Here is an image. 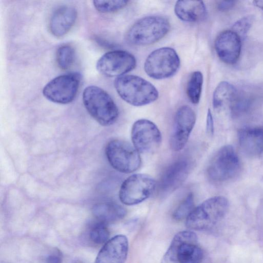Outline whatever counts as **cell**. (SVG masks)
I'll list each match as a JSON object with an SVG mask.
<instances>
[{"mask_svg": "<svg viewBox=\"0 0 263 263\" xmlns=\"http://www.w3.org/2000/svg\"><path fill=\"white\" fill-rule=\"evenodd\" d=\"M114 85L119 96L127 103L141 106L155 101L159 97L156 88L149 81L135 75L117 77Z\"/></svg>", "mask_w": 263, "mask_h": 263, "instance_id": "1", "label": "cell"}, {"mask_svg": "<svg viewBox=\"0 0 263 263\" xmlns=\"http://www.w3.org/2000/svg\"><path fill=\"white\" fill-rule=\"evenodd\" d=\"M82 98L88 113L101 125L109 126L117 120L118 107L110 96L101 88L88 86L84 90Z\"/></svg>", "mask_w": 263, "mask_h": 263, "instance_id": "2", "label": "cell"}, {"mask_svg": "<svg viewBox=\"0 0 263 263\" xmlns=\"http://www.w3.org/2000/svg\"><path fill=\"white\" fill-rule=\"evenodd\" d=\"M170 29V23L166 17L159 15L147 16L132 25L126 32L125 38L130 44L146 46L162 39Z\"/></svg>", "mask_w": 263, "mask_h": 263, "instance_id": "3", "label": "cell"}, {"mask_svg": "<svg viewBox=\"0 0 263 263\" xmlns=\"http://www.w3.org/2000/svg\"><path fill=\"white\" fill-rule=\"evenodd\" d=\"M229 209V202L223 196L206 199L195 208L186 218V226L191 230H208L220 221Z\"/></svg>", "mask_w": 263, "mask_h": 263, "instance_id": "4", "label": "cell"}, {"mask_svg": "<svg viewBox=\"0 0 263 263\" xmlns=\"http://www.w3.org/2000/svg\"><path fill=\"white\" fill-rule=\"evenodd\" d=\"M197 236L191 231L177 233L162 258L161 263H201L203 253Z\"/></svg>", "mask_w": 263, "mask_h": 263, "instance_id": "5", "label": "cell"}, {"mask_svg": "<svg viewBox=\"0 0 263 263\" xmlns=\"http://www.w3.org/2000/svg\"><path fill=\"white\" fill-rule=\"evenodd\" d=\"M240 169V160L235 150L231 145H225L214 155L206 173L211 181L222 182L236 177Z\"/></svg>", "mask_w": 263, "mask_h": 263, "instance_id": "6", "label": "cell"}, {"mask_svg": "<svg viewBox=\"0 0 263 263\" xmlns=\"http://www.w3.org/2000/svg\"><path fill=\"white\" fill-rule=\"evenodd\" d=\"M105 154L111 166L121 173H133L141 165L139 153L126 141L119 139L109 141L106 146Z\"/></svg>", "mask_w": 263, "mask_h": 263, "instance_id": "7", "label": "cell"}, {"mask_svg": "<svg viewBox=\"0 0 263 263\" xmlns=\"http://www.w3.org/2000/svg\"><path fill=\"white\" fill-rule=\"evenodd\" d=\"M180 59L172 48L164 47L152 51L145 60L144 68L151 78L161 80L170 78L178 71Z\"/></svg>", "mask_w": 263, "mask_h": 263, "instance_id": "8", "label": "cell"}, {"mask_svg": "<svg viewBox=\"0 0 263 263\" xmlns=\"http://www.w3.org/2000/svg\"><path fill=\"white\" fill-rule=\"evenodd\" d=\"M81 80L78 72H71L58 76L44 87L43 94L48 100L59 104L72 102L78 92Z\"/></svg>", "mask_w": 263, "mask_h": 263, "instance_id": "9", "label": "cell"}, {"mask_svg": "<svg viewBox=\"0 0 263 263\" xmlns=\"http://www.w3.org/2000/svg\"><path fill=\"white\" fill-rule=\"evenodd\" d=\"M157 185L155 179L145 174H133L122 183L119 193L120 201L124 204L133 205L147 199Z\"/></svg>", "mask_w": 263, "mask_h": 263, "instance_id": "10", "label": "cell"}, {"mask_svg": "<svg viewBox=\"0 0 263 263\" xmlns=\"http://www.w3.org/2000/svg\"><path fill=\"white\" fill-rule=\"evenodd\" d=\"M131 137L133 146L139 153L152 154L160 146L162 136L157 125L147 119H140L133 124Z\"/></svg>", "mask_w": 263, "mask_h": 263, "instance_id": "11", "label": "cell"}, {"mask_svg": "<svg viewBox=\"0 0 263 263\" xmlns=\"http://www.w3.org/2000/svg\"><path fill=\"white\" fill-rule=\"evenodd\" d=\"M135 57L124 50H113L104 54L97 61L96 68L106 77H120L135 68Z\"/></svg>", "mask_w": 263, "mask_h": 263, "instance_id": "12", "label": "cell"}, {"mask_svg": "<svg viewBox=\"0 0 263 263\" xmlns=\"http://www.w3.org/2000/svg\"><path fill=\"white\" fill-rule=\"evenodd\" d=\"M196 122V115L188 105H183L177 110L170 139V145L174 151L181 150L186 145Z\"/></svg>", "mask_w": 263, "mask_h": 263, "instance_id": "13", "label": "cell"}, {"mask_svg": "<svg viewBox=\"0 0 263 263\" xmlns=\"http://www.w3.org/2000/svg\"><path fill=\"white\" fill-rule=\"evenodd\" d=\"M192 167L191 160L182 157L167 166L161 176L159 189L163 194H170L177 189L184 181Z\"/></svg>", "mask_w": 263, "mask_h": 263, "instance_id": "14", "label": "cell"}, {"mask_svg": "<svg viewBox=\"0 0 263 263\" xmlns=\"http://www.w3.org/2000/svg\"><path fill=\"white\" fill-rule=\"evenodd\" d=\"M215 48L219 59L228 64L238 61L241 49V39L232 30H225L217 36Z\"/></svg>", "mask_w": 263, "mask_h": 263, "instance_id": "15", "label": "cell"}, {"mask_svg": "<svg viewBox=\"0 0 263 263\" xmlns=\"http://www.w3.org/2000/svg\"><path fill=\"white\" fill-rule=\"evenodd\" d=\"M127 237L116 235L108 240L100 250L95 263H124L128 253Z\"/></svg>", "mask_w": 263, "mask_h": 263, "instance_id": "16", "label": "cell"}, {"mask_svg": "<svg viewBox=\"0 0 263 263\" xmlns=\"http://www.w3.org/2000/svg\"><path fill=\"white\" fill-rule=\"evenodd\" d=\"M77 17V11L73 6L59 7L52 13L49 23L50 32L55 36L66 34L73 26Z\"/></svg>", "mask_w": 263, "mask_h": 263, "instance_id": "17", "label": "cell"}, {"mask_svg": "<svg viewBox=\"0 0 263 263\" xmlns=\"http://www.w3.org/2000/svg\"><path fill=\"white\" fill-rule=\"evenodd\" d=\"M239 145L250 156H258L263 153V127H246L238 133Z\"/></svg>", "mask_w": 263, "mask_h": 263, "instance_id": "18", "label": "cell"}, {"mask_svg": "<svg viewBox=\"0 0 263 263\" xmlns=\"http://www.w3.org/2000/svg\"><path fill=\"white\" fill-rule=\"evenodd\" d=\"M176 16L186 22H197L205 18L206 7L200 1H178L174 7Z\"/></svg>", "mask_w": 263, "mask_h": 263, "instance_id": "19", "label": "cell"}, {"mask_svg": "<svg viewBox=\"0 0 263 263\" xmlns=\"http://www.w3.org/2000/svg\"><path fill=\"white\" fill-rule=\"evenodd\" d=\"M92 213L97 220L107 224L122 219L126 211L121 205L109 202L96 204L92 209Z\"/></svg>", "mask_w": 263, "mask_h": 263, "instance_id": "20", "label": "cell"}, {"mask_svg": "<svg viewBox=\"0 0 263 263\" xmlns=\"http://www.w3.org/2000/svg\"><path fill=\"white\" fill-rule=\"evenodd\" d=\"M237 97V90L232 84L227 81H221L213 93V107L216 110H220L226 105H233Z\"/></svg>", "mask_w": 263, "mask_h": 263, "instance_id": "21", "label": "cell"}, {"mask_svg": "<svg viewBox=\"0 0 263 263\" xmlns=\"http://www.w3.org/2000/svg\"><path fill=\"white\" fill-rule=\"evenodd\" d=\"M203 82V75L199 71L193 72L188 80L186 86V94L193 104H198L200 101Z\"/></svg>", "mask_w": 263, "mask_h": 263, "instance_id": "22", "label": "cell"}, {"mask_svg": "<svg viewBox=\"0 0 263 263\" xmlns=\"http://www.w3.org/2000/svg\"><path fill=\"white\" fill-rule=\"evenodd\" d=\"M88 236L90 241L95 245L105 243L109 237V232L106 224L97 220L90 226Z\"/></svg>", "mask_w": 263, "mask_h": 263, "instance_id": "23", "label": "cell"}, {"mask_svg": "<svg viewBox=\"0 0 263 263\" xmlns=\"http://www.w3.org/2000/svg\"><path fill=\"white\" fill-rule=\"evenodd\" d=\"M74 55V50L71 46L64 45L59 47L56 53L58 66L63 70L68 69L73 63Z\"/></svg>", "mask_w": 263, "mask_h": 263, "instance_id": "24", "label": "cell"}, {"mask_svg": "<svg viewBox=\"0 0 263 263\" xmlns=\"http://www.w3.org/2000/svg\"><path fill=\"white\" fill-rule=\"evenodd\" d=\"M194 196L193 193H189L179 204L175 210L173 217L177 220L186 218L194 209Z\"/></svg>", "mask_w": 263, "mask_h": 263, "instance_id": "25", "label": "cell"}, {"mask_svg": "<svg viewBox=\"0 0 263 263\" xmlns=\"http://www.w3.org/2000/svg\"><path fill=\"white\" fill-rule=\"evenodd\" d=\"M127 1H93L96 9L102 13H111L118 11L125 7Z\"/></svg>", "mask_w": 263, "mask_h": 263, "instance_id": "26", "label": "cell"}, {"mask_svg": "<svg viewBox=\"0 0 263 263\" xmlns=\"http://www.w3.org/2000/svg\"><path fill=\"white\" fill-rule=\"evenodd\" d=\"M253 20L254 17L252 15L244 16L235 22L231 30L242 40L246 37L253 24Z\"/></svg>", "mask_w": 263, "mask_h": 263, "instance_id": "27", "label": "cell"}, {"mask_svg": "<svg viewBox=\"0 0 263 263\" xmlns=\"http://www.w3.org/2000/svg\"><path fill=\"white\" fill-rule=\"evenodd\" d=\"M62 261V254L61 252L55 250L51 252L46 257V263H61Z\"/></svg>", "mask_w": 263, "mask_h": 263, "instance_id": "28", "label": "cell"}, {"mask_svg": "<svg viewBox=\"0 0 263 263\" xmlns=\"http://www.w3.org/2000/svg\"><path fill=\"white\" fill-rule=\"evenodd\" d=\"M206 128L207 133L213 134L214 133V122L212 115L209 109L207 112Z\"/></svg>", "mask_w": 263, "mask_h": 263, "instance_id": "29", "label": "cell"}, {"mask_svg": "<svg viewBox=\"0 0 263 263\" xmlns=\"http://www.w3.org/2000/svg\"><path fill=\"white\" fill-rule=\"evenodd\" d=\"M235 1H220L218 4V8L220 11H226L232 8L235 5Z\"/></svg>", "mask_w": 263, "mask_h": 263, "instance_id": "30", "label": "cell"}, {"mask_svg": "<svg viewBox=\"0 0 263 263\" xmlns=\"http://www.w3.org/2000/svg\"><path fill=\"white\" fill-rule=\"evenodd\" d=\"M253 4L255 6L263 10V1H254Z\"/></svg>", "mask_w": 263, "mask_h": 263, "instance_id": "31", "label": "cell"}]
</instances>
